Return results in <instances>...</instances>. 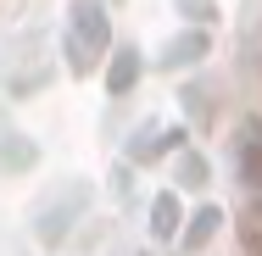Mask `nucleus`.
<instances>
[{
  "instance_id": "1",
  "label": "nucleus",
  "mask_w": 262,
  "mask_h": 256,
  "mask_svg": "<svg viewBox=\"0 0 262 256\" xmlns=\"http://www.w3.org/2000/svg\"><path fill=\"white\" fill-rule=\"evenodd\" d=\"M240 178H246L251 190H262V128L257 123L240 128Z\"/></svg>"
},
{
  "instance_id": "2",
  "label": "nucleus",
  "mask_w": 262,
  "mask_h": 256,
  "mask_svg": "<svg viewBox=\"0 0 262 256\" xmlns=\"http://www.w3.org/2000/svg\"><path fill=\"white\" fill-rule=\"evenodd\" d=\"M240 245L251 256H262V201H251L246 212H240Z\"/></svg>"
},
{
  "instance_id": "3",
  "label": "nucleus",
  "mask_w": 262,
  "mask_h": 256,
  "mask_svg": "<svg viewBox=\"0 0 262 256\" xmlns=\"http://www.w3.org/2000/svg\"><path fill=\"white\" fill-rule=\"evenodd\" d=\"M173 217H179V212H173V201H162V206H157V228H162V234H167V223H173Z\"/></svg>"
}]
</instances>
